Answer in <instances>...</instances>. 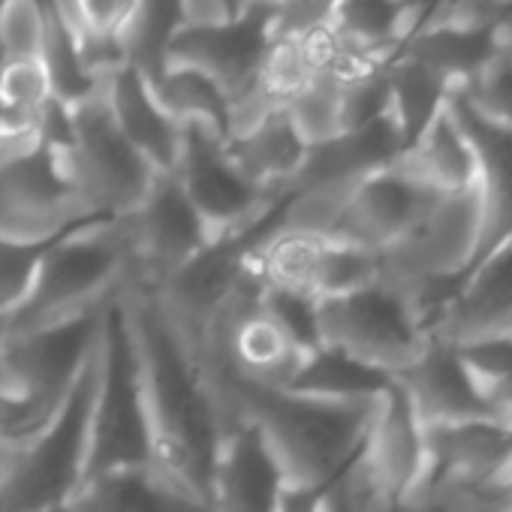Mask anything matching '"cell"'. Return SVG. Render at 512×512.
<instances>
[{
	"label": "cell",
	"instance_id": "obj_1",
	"mask_svg": "<svg viewBox=\"0 0 512 512\" xmlns=\"http://www.w3.org/2000/svg\"><path fill=\"white\" fill-rule=\"evenodd\" d=\"M124 302L148 410L151 467L208 506L214 467L232 422L157 293L127 281Z\"/></svg>",
	"mask_w": 512,
	"mask_h": 512
},
{
	"label": "cell",
	"instance_id": "obj_2",
	"mask_svg": "<svg viewBox=\"0 0 512 512\" xmlns=\"http://www.w3.org/2000/svg\"><path fill=\"white\" fill-rule=\"evenodd\" d=\"M229 422H247L263 434L287 485L329 488L362 455L380 398L329 401L241 377H208Z\"/></svg>",
	"mask_w": 512,
	"mask_h": 512
},
{
	"label": "cell",
	"instance_id": "obj_3",
	"mask_svg": "<svg viewBox=\"0 0 512 512\" xmlns=\"http://www.w3.org/2000/svg\"><path fill=\"white\" fill-rule=\"evenodd\" d=\"M127 278L130 250L121 220L76 226L49 244L25 299L4 320V332H34L97 311Z\"/></svg>",
	"mask_w": 512,
	"mask_h": 512
},
{
	"label": "cell",
	"instance_id": "obj_4",
	"mask_svg": "<svg viewBox=\"0 0 512 512\" xmlns=\"http://www.w3.org/2000/svg\"><path fill=\"white\" fill-rule=\"evenodd\" d=\"M94 362H97V386L91 401L85 482L112 470L151 464L148 410H145L142 374H139L136 344L130 332L124 287L103 308Z\"/></svg>",
	"mask_w": 512,
	"mask_h": 512
},
{
	"label": "cell",
	"instance_id": "obj_5",
	"mask_svg": "<svg viewBox=\"0 0 512 512\" xmlns=\"http://www.w3.org/2000/svg\"><path fill=\"white\" fill-rule=\"evenodd\" d=\"M278 13L275 0H244L238 16L181 25L166 46V67H193L220 85L232 106V133L272 109L260 94V79L278 40Z\"/></svg>",
	"mask_w": 512,
	"mask_h": 512
},
{
	"label": "cell",
	"instance_id": "obj_6",
	"mask_svg": "<svg viewBox=\"0 0 512 512\" xmlns=\"http://www.w3.org/2000/svg\"><path fill=\"white\" fill-rule=\"evenodd\" d=\"M94 386L97 362L91 353L58 416L19 449L13 470L0 482V512H46L70 506L79 494L88 461Z\"/></svg>",
	"mask_w": 512,
	"mask_h": 512
},
{
	"label": "cell",
	"instance_id": "obj_7",
	"mask_svg": "<svg viewBox=\"0 0 512 512\" xmlns=\"http://www.w3.org/2000/svg\"><path fill=\"white\" fill-rule=\"evenodd\" d=\"M317 335L323 347H332L386 377L410 368L428 347V332L410 302V296L374 278L371 284L320 299Z\"/></svg>",
	"mask_w": 512,
	"mask_h": 512
},
{
	"label": "cell",
	"instance_id": "obj_8",
	"mask_svg": "<svg viewBox=\"0 0 512 512\" xmlns=\"http://www.w3.org/2000/svg\"><path fill=\"white\" fill-rule=\"evenodd\" d=\"M61 154L82 214L103 223L136 211L160 175L124 139L103 91L70 109V145Z\"/></svg>",
	"mask_w": 512,
	"mask_h": 512
},
{
	"label": "cell",
	"instance_id": "obj_9",
	"mask_svg": "<svg viewBox=\"0 0 512 512\" xmlns=\"http://www.w3.org/2000/svg\"><path fill=\"white\" fill-rule=\"evenodd\" d=\"M103 308L58 326L4 338L0 392L13 395L40 428H46L58 416L82 368L88 365L100 338Z\"/></svg>",
	"mask_w": 512,
	"mask_h": 512
},
{
	"label": "cell",
	"instance_id": "obj_10",
	"mask_svg": "<svg viewBox=\"0 0 512 512\" xmlns=\"http://www.w3.org/2000/svg\"><path fill=\"white\" fill-rule=\"evenodd\" d=\"M482 205L476 184L458 193L434 196L422 220L389 250L377 256L383 281L410 290L428 281L464 278L479 253Z\"/></svg>",
	"mask_w": 512,
	"mask_h": 512
},
{
	"label": "cell",
	"instance_id": "obj_11",
	"mask_svg": "<svg viewBox=\"0 0 512 512\" xmlns=\"http://www.w3.org/2000/svg\"><path fill=\"white\" fill-rule=\"evenodd\" d=\"M85 223L103 220L82 214L58 148L34 142L0 157V235L40 244Z\"/></svg>",
	"mask_w": 512,
	"mask_h": 512
},
{
	"label": "cell",
	"instance_id": "obj_12",
	"mask_svg": "<svg viewBox=\"0 0 512 512\" xmlns=\"http://www.w3.org/2000/svg\"><path fill=\"white\" fill-rule=\"evenodd\" d=\"M253 272L263 284L320 302L371 284L380 275V263L377 253L335 235L281 226L253 253Z\"/></svg>",
	"mask_w": 512,
	"mask_h": 512
},
{
	"label": "cell",
	"instance_id": "obj_13",
	"mask_svg": "<svg viewBox=\"0 0 512 512\" xmlns=\"http://www.w3.org/2000/svg\"><path fill=\"white\" fill-rule=\"evenodd\" d=\"M130 278L139 287L157 290L214 238L205 220L184 196L175 175H157L136 211L121 217Z\"/></svg>",
	"mask_w": 512,
	"mask_h": 512
},
{
	"label": "cell",
	"instance_id": "obj_14",
	"mask_svg": "<svg viewBox=\"0 0 512 512\" xmlns=\"http://www.w3.org/2000/svg\"><path fill=\"white\" fill-rule=\"evenodd\" d=\"M175 181L184 196L205 220L211 235H223L247 226L260 217L284 190H260L253 187L229 160L226 139L202 124H184L181 154L175 163Z\"/></svg>",
	"mask_w": 512,
	"mask_h": 512
},
{
	"label": "cell",
	"instance_id": "obj_15",
	"mask_svg": "<svg viewBox=\"0 0 512 512\" xmlns=\"http://www.w3.org/2000/svg\"><path fill=\"white\" fill-rule=\"evenodd\" d=\"M512 338V238L479 260L428 329V341L464 347Z\"/></svg>",
	"mask_w": 512,
	"mask_h": 512
},
{
	"label": "cell",
	"instance_id": "obj_16",
	"mask_svg": "<svg viewBox=\"0 0 512 512\" xmlns=\"http://www.w3.org/2000/svg\"><path fill=\"white\" fill-rule=\"evenodd\" d=\"M431 202L434 193L416 187L395 166H389L353 187L329 235L380 256L422 220Z\"/></svg>",
	"mask_w": 512,
	"mask_h": 512
},
{
	"label": "cell",
	"instance_id": "obj_17",
	"mask_svg": "<svg viewBox=\"0 0 512 512\" xmlns=\"http://www.w3.org/2000/svg\"><path fill=\"white\" fill-rule=\"evenodd\" d=\"M449 109L464 130L476 163L473 184L482 205V235L476 253L479 263L512 238V130L485 121L458 94H449Z\"/></svg>",
	"mask_w": 512,
	"mask_h": 512
},
{
	"label": "cell",
	"instance_id": "obj_18",
	"mask_svg": "<svg viewBox=\"0 0 512 512\" xmlns=\"http://www.w3.org/2000/svg\"><path fill=\"white\" fill-rule=\"evenodd\" d=\"M425 428L416 419L410 401L392 380L389 389L380 398L377 416L371 422L365 449L359 455L365 473L374 479V485L395 500L398 506L407 503L413 494L422 467H425Z\"/></svg>",
	"mask_w": 512,
	"mask_h": 512
},
{
	"label": "cell",
	"instance_id": "obj_19",
	"mask_svg": "<svg viewBox=\"0 0 512 512\" xmlns=\"http://www.w3.org/2000/svg\"><path fill=\"white\" fill-rule=\"evenodd\" d=\"M404 148H407L404 136L395 118L386 112L359 130H347L326 142L308 145L305 160L293 175V181L287 184V190H317V187L350 190L368 175L389 169Z\"/></svg>",
	"mask_w": 512,
	"mask_h": 512
},
{
	"label": "cell",
	"instance_id": "obj_20",
	"mask_svg": "<svg viewBox=\"0 0 512 512\" xmlns=\"http://www.w3.org/2000/svg\"><path fill=\"white\" fill-rule=\"evenodd\" d=\"M284 488V470L263 434L247 422H235L220 446L208 512H278Z\"/></svg>",
	"mask_w": 512,
	"mask_h": 512
},
{
	"label": "cell",
	"instance_id": "obj_21",
	"mask_svg": "<svg viewBox=\"0 0 512 512\" xmlns=\"http://www.w3.org/2000/svg\"><path fill=\"white\" fill-rule=\"evenodd\" d=\"M392 380L410 401L422 428L491 419L482 395L458 359V350L449 344L428 341L425 353Z\"/></svg>",
	"mask_w": 512,
	"mask_h": 512
},
{
	"label": "cell",
	"instance_id": "obj_22",
	"mask_svg": "<svg viewBox=\"0 0 512 512\" xmlns=\"http://www.w3.org/2000/svg\"><path fill=\"white\" fill-rule=\"evenodd\" d=\"M106 106L124 133V139L151 163L154 172L169 175L175 172L178 154H181V133L184 124H178L151 91V82L136 70L130 61L115 67L103 82Z\"/></svg>",
	"mask_w": 512,
	"mask_h": 512
},
{
	"label": "cell",
	"instance_id": "obj_23",
	"mask_svg": "<svg viewBox=\"0 0 512 512\" xmlns=\"http://www.w3.org/2000/svg\"><path fill=\"white\" fill-rule=\"evenodd\" d=\"M305 139L299 136L287 106H272L247 127L226 139V154L235 169L260 190H287L305 160Z\"/></svg>",
	"mask_w": 512,
	"mask_h": 512
},
{
	"label": "cell",
	"instance_id": "obj_24",
	"mask_svg": "<svg viewBox=\"0 0 512 512\" xmlns=\"http://www.w3.org/2000/svg\"><path fill=\"white\" fill-rule=\"evenodd\" d=\"M392 166L404 178H410L416 187H422L434 196H446V193L473 187V181H476L473 151L449 109V97H446L443 109L431 118V124L401 151V157Z\"/></svg>",
	"mask_w": 512,
	"mask_h": 512
},
{
	"label": "cell",
	"instance_id": "obj_25",
	"mask_svg": "<svg viewBox=\"0 0 512 512\" xmlns=\"http://www.w3.org/2000/svg\"><path fill=\"white\" fill-rule=\"evenodd\" d=\"M73 512H208V506L172 482L151 464L124 467L88 479L70 500Z\"/></svg>",
	"mask_w": 512,
	"mask_h": 512
},
{
	"label": "cell",
	"instance_id": "obj_26",
	"mask_svg": "<svg viewBox=\"0 0 512 512\" xmlns=\"http://www.w3.org/2000/svg\"><path fill=\"white\" fill-rule=\"evenodd\" d=\"M389 383L392 377H386L383 371H374L320 344L302 359L290 383L281 389L311 398H329V401H368V398H380L389 389Z\"/></svg>",
	"mask_w": 512,
	"mask_h": 512
},
{
	"label": "cell",
	"instance_id": "obj_27",
	"mask_svg": "<svg viewBox=\"0 0 512 512\" xmlns=\"http://www.w3.org/2000/svg\"><path fill=\"white\" fill-rule=\"evenodd\" d=\"M491 52H494L491 31H464V28L443 25L413 34L398 55H407L422 67H428L431 73H437L452 94L461 91L476 76V70L491 58Z\"/></svg>",
	"mask_w": 512,
	"mask_h": 512
},
{
	"label": "cell",
	"instance_id": "obj_28",
	"mask_svg": "<svg viewBox=\"0 0 512 512\" xmlns=\"http://www.w3.org/2000/svg\"><path fill=\"white\" fill-rule=\"evenodd\" d=\"M151 91L157 94L160 106L178 124H202L214 130L220 139L232 136V106L217 82L193 67L169 64L154 82Z\"/></svg>",
	"mask_w": 512,
	"mask_h": 512
},
{
	"label": "cell",
	"instance_id": "obj_29",
	"mask_svg": "<svg viewBox=\"0 0 512 512\" xmlns=\"http://www.w3.org/2000/svg\"><path fill=\"white\" fill-rule=\"evenodd\" d=\"M386 76H389V115L401 130L404 145H410L443 109L449 97V85L407 55H398L389 64Z\"/></svg>",
	"mask_w": 512,
	"mask_h": 512
},
{
	"label": "cell",
	"instance_id": "obj_30",
	"mask_svg": "<svg viewBox=\"0 0 512 512\" xmlns=\"http://www.w3.org/2000/svg\"><path fill=\"white\" fill-rule=\"evenodd\" d=\"M181 28V0H139V16L124 40L127 61L154 82L166 70V46Z\"/></svg>",
	"mask_w": 512,
	"mask_h": 512
},
{
	"label": "cell",
	"instance_id": "obj_31",
	"mask_svg": "<svg viewBox=\"0 0 512 512\" xmlns=\"http://www.w3.org/2000/svg\"><path fill=\"white\" fill-rule=\"evenodd\" d=\"M341 91H344L341 82L329 76H314L287 103V112L305 145H317L341 133Z\"/></svg>",
	"mask_w": 512,
	"mask_h": 512
},
{
	"label": "cell",
	"instance_id": "obj_32",
	"mask_svg": "<svg viewBox=\"0 0 512 512\" xmlns=\"http://www.w3.org/2000/svg\"><path fill=\"white\" fill-rule=\"evenodd\" d=\"M452 94H458L485 121L512 130V55L494 49L476 76Z\"/></svg>",
	"mask_w": 512,
	"mask_h": 512
},
{
	"label": "cell",
	"instance_id": "obj_33",
	"mask_svg": "<svg viewBox=\"0 0 512 512\" xmlns=\"http://www.w3.org/2000/svg\"><path fill=\"white\" fill-rule=\"evenodd\" d=\"M46 43L43 0H10L0 13V64L34 61Z\"/></svg>",
	"mask_w": 512,
	"mask_h": 512
},
{
	"label": "cell",
	"instance_id": "obj_34",
	"mask_svg": "<svg viewBox=\"0 0 512 512\" xmlns=\"http://www.w3.org/2000/svg\"><path fill=\"white\" fill-rule=\"evenodd\" d=\"M52 241L28 244V241H13L0 235V320H7L16 311V305L25 299L34 281V272Z\"/></svg>",
	"mask_w": 512,
	"mask_h": 512
},
{
	"label": "cell",
	"instance_id": "obj_35",
	"mask_svg": "<svg viewBox=\"0 0 512 512\" xmlns=\"http://www.w3.org/2000/svg\"><path fill=\"white\" fill-rule=\"evenodd\" d=\"M455 350L479 395H485L500 380L512 377V338H485Z\"/></svg>",
	"mask_w": 512,
	"mask_h": 512
},
{
	"label": "cell",
	"instance_id": "obj_36",
	"mask_svg": "<svg viewBox=\"0 0 512 512\" xmlns=\"http://www.w3.org/2000/svg\"><path fill=\"white\" fill-rule=\"evenodd\" d=\"M79 16H82L79 40L124 43L139 16V0H79Z\"/></svg>",
	"mask_w": 512,
	"mask_h": 512
},
{
	"label": "cell",
	"instance_id": "obj_37",
	"mask_svg": "<svg viewBox=\"0 0 512 512\" xmlns=\"http://www.w3.org/2000/svg\"><path fill=\"white\" fill-rule=\"evenodd\" d=\"M0 94L40 115L43 106L52 100V85H49L43 61L34 58V61L0 64Z\"/></svg>",
	"mask_w": 512,
	"mask_h": 512
},
{
	"label": "cell",
	"instance_id": "obj_38",
	"mask_svg": "<svg viewBox=\"0 0 512 512\" xmlns=\"http://www.w3.org/2000/svg\"><path fill=\"white\" fill-rule=\"evenodd\" d=\"M40 142V115L0 94V157Z\"/></svg>",
	"mask_w": 512,
	"mask_h": 512
},
{
	"label": "cell",
	"instance_id": "obj_39",
	"mask_svg": "<svg viewBox=\"0 0 512 512\" xmlns=\"http://www.w3.org/2000/svg\"><path fill=\"white\" fill-rule=\"evenodd\" d=\"M509 10L512 0H452L446 25L464 31H491Z\"/></svg>",
	"mask_w": 512,
	"mask_h": 512
},
{
	"label": "cell",
	"instance_id": "obj_40",
	"mask_svg": "<svg viewBox=\"0 0 512 512\" xmlns=\"http://www.w3.org/2000/svg\"><path fill=\"white\" fill-rule=\"evenodd\" d=\"M485 407H488V416L503 425L506 431H512V377L500 380L497 386H491L485 395H482Z\"/></svg>",
	"mask_w": 512,
	"mask_h": 512
},
{
	"label": "cell",
	"instance_id": "obj_41",
	"mask_svg": "<svg viewBox=\"0 0 512 512\" xmlns=\"http://www.w3.org/2000/svg\"><path fill=\"white\" fill-rule=\"evenodd\" d=\"M278 512H320V491L317 488H296L287 485L278 500Z\"/></svg>",
	"mask_w": 512,
	"mask_h": 512
},
{
	"label": "cell",
	"instance_id": "obj_42",
	"mask_svg": "<svg viewBox=\"0 0 512 512\" xmlns=\"http://www.w3.org/2000/svg\"><path fill=\"white\" fill-rule=\"evenodd\" d=\"M491 40H494V49L512 55V10L491 28Z\"/></svg>",
	"mask_w": 512,
	"mask_h": 512
},
{
	"label": "cell",
	"instance_id": "obj_43",
	"mask_svg": "<svg viewBox=\"0 0 512 512\" xmlns=\"http://www.w3.org/2000/svg\"><path fill=\"white\" fill-rule=\"evenodd\" d=\"M19 449L22 446H10V443H0V482L7 479V473L13 470L16 458H19Z\"/></svg>",
	"mask_w": 512,
	"mask_h": 512
},
{
	"label": "cell",
	"instance_id": "obj_44",
	"mask_svg": "<svg viewBox=\"0 0 512 512\" xmlns=\"http://www.w3.org/2000/svg\"><path fill=\"white\" fill-rule=\"evenodd\" d=\"M223 4H226L229 16H238V13H241V7H244V0H223Z\"/></svg>",
	"mask_w": 512,
	"mask_h": 512
},
{
	"label": "cell",
	"instance_id": "obj_45",
	"mask_svg": "<svg viewBox=\"0 0 512 512\" xmlns=\"http://www.w3.org/2000/svg\"><path fill=\"white\" fill-rule=\"evenodd\" d=\"M4 338H7V332H4V320H0V350H4Z\"/></svg>",
	"mask_w": 512,
	"mask_h": 512
},
{
	"label": "cell",
	"instance_id": "obj_46",
	"mask_svg": "<svg viewBox=\"0 0 512 512\" xmlns=\"http://www.w3.org/2000/svg\"><path fill=\"white\" fill-rule=\"evenodd\" d=\"M46 512H73L70 506H58V509H46Z\"/></svg>",
	"mask_w": 512,
	"mask_h": 512
},
{
	"label": "cell",
	"instance_id": "obj_47",
	"mask_svg": "<svg viewBox=\"0 0 512 512\" xmlns=\"http://www.w3.org/2000/svg\"><path fill=\"white\" fill-rule=\"evenodd\" d=\"M401 4H428V0H401Z\"/></svg>",
	"mask_w": 512,
	"mask_h": 512
},
{
	"label": "cell",
	"instance_id": "obj_48",
	"mask_svg": "<svg viewBox=\"0 0 512 512\" xmlns=\"http://www.w3.org/2000/svg\"><path fill=\"white\" fill-rule=\"evenodd\" d=\"M10 4V0H0V13H4V7Z\"/></svg>",
	"mask_w": 512,
	"mask_h": 512
},
{
	"label": "cell",
	"instance_id": "obj_49",
	"mask_svg": "<svg viewBox=\"0 0 512 512\" xmlns=\"http://www.w3.org/2000/svg\"><path fill=\"white\" fill-rule=\"evenodd\" d=\"M275 4H278V7H284V4H287V0H275Z\"/></svg>",
	"mask_w": 512,
	"mask_h": 512
}]
</instances>
